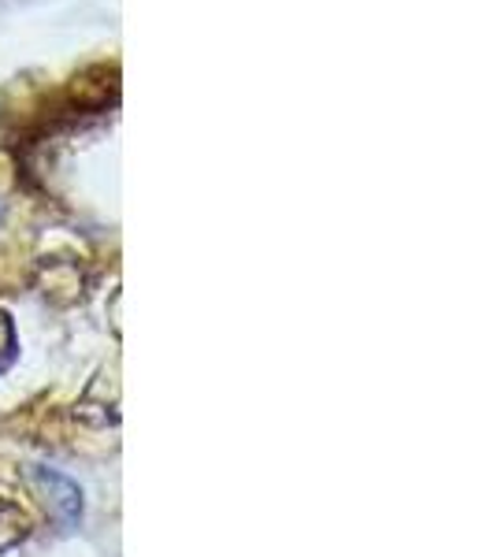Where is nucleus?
I'll use <instances>...</instances> for the list:
<instances>
[{
    "instance_id": "obj_2",
    "label": "nucleus",
    "mask_w": 494,
    "mask_h": 557,
    "mask_svg": "<svg viewBox=\"0 0 494 557\" xmlns=\"http://www.w3.org/2000/svg\"><path fill=\"white\" fill-rule=\"evenodd\" d=\"M26 535H30V517L12 502H0V554L20 546Z\"/></svg>"
},
{
    "instance_id": "obj_1",
    "label": "nucleus",
    "mask_w": 494,
    "mask_h": 557,
    "mask_svg": "<svg viewBox=\"0 0 494 557\" xmlns=\"http://www.w3.org/2000/svg\"><path fill=\"white\" fill-rule=\"evenodd\" d=\"M30 480H34V487L45 494V506L57 517L60 532H75V528L83 524V491H78V483L67 480V475L57 469H41V465L30 469Z\"/></svg>"
},
{
    "instance_id": "obj_3",
    "label": "nucleus",
    "mask_w": 494,
    "mask_h": 557,
    "mask_svg": "<svg viewBox=\"0 0 494 557\" xmlns=\"http://www.w3.org/2000/svg\"><path fill=\"white\" fill-rule=\"evenodd\" d=\"M15 327L12 320H8V312H0V372H8V368L15 364Z\"/></svg>"
}]
</instances>
